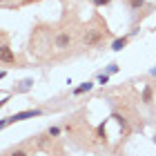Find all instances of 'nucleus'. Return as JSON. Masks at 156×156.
<instances>
[{
	"mask_svg": "<svg viewBox=\"0 0 156 156\" xmlns=\"http://www.w3.org/2000/svg\"><path fill=\"white\" fill-rule=\"evenodd\" d=\"M42 112L40 109H27V112H18V114H13L11 118H5L2 123H0V127H7L11 123H20V120H27V118H34V116H40Z\"/></svg>",
	"mask_w": 156,
	"mask_h": 156,
	"instance_id": "obj_1",
	"label": "nucleus"
},
{
	"mask_svg": "<svg viewBox=\"0 0 156 156\" xmlns=\"http://www.w3.org/2000/svg\"><path fill=\"white\" fill-rule=\"evenodd\" d=\"M69 42H72L69 34H58V36H56V47H58V49H65V47H69Z\"/></svg>",
	"mask_w": 156,
	"mask_h": 156,
	"instance_id": "obj_2",
	"label": "nucleus"
},
{
	"mask_svg": "<svg viewBox=\"0 0 156 156\" xmlns=\"http://www.w3.org/2000/svg\"><path fill=\"white\" fill-rule=\"evenodd\" d=\"M91 87H94V83H89V80H87V83H83V85H78V87L74 89V94H76V96H80V94H85V91H89Z\"/></svg>",
	"mask_w": 156,
	"mask_h": 156,
	"instance_id": "obj_3",
	"label": "nucleus"
},
{
	"mask_svg": "<svg viewBox=\"0 0 156 156\" xmlns=\"http://www.w3.org/2000/svg\"><path fill=\"white\" fill-rule=\"evenodd\" d=\"M127 45V36H123V38H116L114 42H112V49H114V51H120V49H123Z\"/></svg>",
	"mask_w": 156,
	"mask_h": 156,
	"instance_id": "obj_4",
	"label": "nucleus"
},
{
	"mask_svg": "<svg viewBox=\"0 0 156 156\" xmlns=\"http://www.w3.org/2000/svg\"><path fill=\"white\" fill-rule=\"evenodd\" d=\"M0 58H2V62H13V56H11V51H9V47H2Z\"/></svg>",
	"mask_w": 156,
	"mask_h": 156,
	"instance_id": "obj_5",
	"label": "nucleus"
},
{
	"mask_svg": "<svg viewBox=\"0 0 156 156\" xmlns=\"http://www.w3.org/2000/svg\"><path fill=\"white\" fill-rule=\"evenodd\" d=\"M143 101H145L147 105L152 103V89H150V87H145V89H143Z\"/></svg>",
	"mask_w": 156,
	"mask_h": 156,
	"instance_id": "obj_6",
	"label": "nucleus"
},
{
	"mask_svg": "<svg viewBox=\"0 0 156 156\" xmlns=\"http://www.w3.org/2000/svg\"><path fill=\"white\" fill-rule=\"evenodd\" d=\"M112 118H114V120H116V123H118V125H123V127H127V120H125L123 116H120V114H114V116H112Z\"/></svg>",
	"mask_w": 156,
	"mask_h": 156,
	"instance_id": "obj_7",
	"label": "nucleus"
},
{
	"mask_svg": "<svg viewBox=\"0 0 156 156\" xmlns=\"http://www.w3.org/2000/svg\"><path fill=\"white\" fill-rule=\"evenodd\" d=\"M31 83H34V80H25V83H23V85L18 87V91H27V89L31 87Z\"/></svg>",
	"mask_w": 156,
	"mask_h": 156,
	"instance_id": "obj_8",
	"label": "nucleus"
},
{
	"mask_svg": "<svg viewBox=\"0 0 156 156\" xmlns=\"http://www.w3.org/2000/svg\"><path fill=\"white\" fill-rule=\"evenodd\" d=\"M98 83H101V85L109 83V74H101V76H98Z\"/></svg>",
	"mask_w": 156,
	"mask_h": 156,
	"instance_id": "obj_9",
	"label": "nucleus"
},
{
	"mask_svg": "<svg viewBox=\"0 0 156 156\" xmlns=\"http://www.w3.org/2000/svg\"><path fill=\"white\" fill-rule=\"evenodd\" d=\"M129 2H132L134 9H138V7H143V5H145V0H129Z\"/></svg>",
	"mask_w": 156,
	"mask_h": 156,
	"instance_id": "obj_10",
	"label": "nucleus"
},
{
	"mask_svg": "<svg viewBox=\"0 0 156 156\" xmlns=\"http://www.w3.org/2000/svg\"><path fill=\"white\" fill-rule=\"evenodd\" d=\"M116 72H118V65L114 62V65H109V67H107V72H105V74H116Z\"/></svg>",
	"mask_w": 156,
	"mask_h": 156,
	"instance_id": "obj_11",
	"label": "nucleus"
},
{
	"mask_svg": "<svg viewBox=\"0 0 156 156\" xmlns=\"http://www.w3.org/2000/svg\"><path fill=\"white\" fill-rule=\"evenodd\" d=\"M60 134V127H49V136H58Z\"/></svg>",
	"mask_w": 156,
	"mask_h": 156,
	"instance_id": "obj_12",
	"label": "nucleus"
},
{
	"mask_svg": "<svg viewBox=\"0 0 156 156\" xmlns=\"http://www.w3.org/2000/svg\"><path fill=\"white\" fill-rule=\"evenodd\" d=\"M98 136H101V138H105V123H101V125H98Z\"/></svg>",
	"mask_w": 156,
	"mask_h": 156,
	"instance_id": "obj_13",
	"label": "nucleus"
},
{
	"mask_svg": "<svg viewBox=\"0 0 156 156\" xmlns=\"http://www.w3.org/2000/svg\"><path fill=\"white\" fill-rule=\"evenodd\" d=\"M109 2H112V0H94L96 7H103V5H109Z\"/></svg>",
	"mask_w": 156,
	"mask_h": 156,
	"instance_id": "obj_14",
	"label": "nucleus"
},
{
	"mask_svg": "<svg viewBox=\"0 0 156 156\" xmlns=\"http://www.w3.org/2000/svg\"><path fill=\"white\" fill-rule=\"evenodd\" d=\"M11 156H27V154H25V152H20V150H18V152H13Z\"/></svg>",
	"mask_w": 156,
	"mask_h": 156,
	"instance_id": "obj_15",
	"label": "nucleus"
},
{
	"mask_svg": "<svg viewBox=\"0 0 156 156\" xmlns=\"http://www.w3.org/2000/svg\"><path fill=\"white\" fill-rule=\"evenodd\" d=\"M150 74H152V76H156V67H152V72H150Z\"/></svg>",
	"mask_w": 156,
	"mask_h": 156,
	"instance_id": "obj_16",
	"label": "nucleus"
}]
</instances>
